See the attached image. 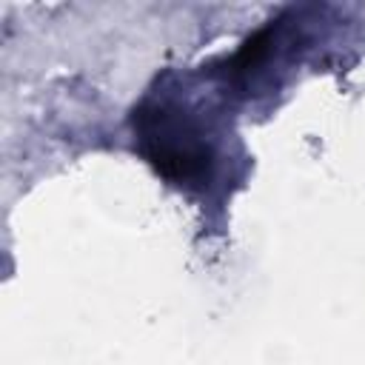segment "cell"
<instances>
[{"label":"cell","instance_id":"6da1fadb","mask_svg":"<svg viewBox=\"0 0 365 365\" xmlns=\"http://www.w3.org/2000/svg\"><path fill=\"white\" fill-rule=\"evenodd\" d=\"M202 80L205 88H197V74H160L131 108L128 125L137 151L165 185L200 200V208H222L245 185L251 157L231 128L234 106L214 71H202Z\"/></svg>","mask_w":365,"mask_h":365}]
</instances>
